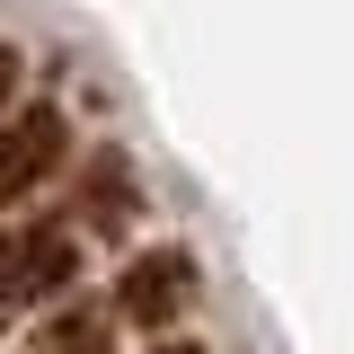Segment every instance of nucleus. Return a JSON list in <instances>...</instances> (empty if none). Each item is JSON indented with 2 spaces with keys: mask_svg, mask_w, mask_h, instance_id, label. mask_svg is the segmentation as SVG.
I'll return each mask as SVG.
<instances>
[{
  "mask_svg": "<svg viewBox=\"0 0 354 354\" xmlns=\"http://www.w3.org/2000/svg\"><path fill=\"white\" fill-rule=\"evenodd\" d=\"M88 274V239L62 213H9L0 221V319H44L53 301H71V283Z\"/></svg>",
  "mask_w": 354,
  "mask_h": 354,
  "instance_id": "nucleus-1",
  "label": "nucleus"
},
{
  "mask_svg": "<svg viewBox=\"0 0 354 354\" xmlns=\"http://www.w3.org/2000/svg\"><path fill=\"white\" fill-rule=\"evenodd\" d=\"M62 151H71V115L62 106L27 97L18 115H0V221L36 204V186L62 169Z\"/></svg>",
  "mask_w": 354,
  "mask_h": 354,
  "instance_id": "nucleus-2",
  "label": "nucleus"
},
{
  "mask_svg": "<svg viewBox=\"0 0 354 354\" xmlns=\"http://www.w3.org/2000/svg\"><path fill=\"white\" fill-rule=\"evenodd\" d=\"M186 301H195V257H186V248H142V257L124 266V292H115V310H124L133 328H151V337H160V328H169Z\"/></svg>",
  "mask_w": 354,
  "mask_h": 354,
  "instance_id": "nucleus-3",
  "label": "nucleus"
},
{
  "mask_svg": "<svg viewBox=\"0 0 354 354\" xmlns=\"http://www.w3.org/2000/svg\"><path fill=\"white\" fill-rule=\"evenodd\" d=\"M18 354H106V319H97V310L53 301V310L36 319V337H27Z\"/></svg>",
  "mask_w": 354,
  "mask_h": 354,
  "instance_id": "nucleus-4",
  "label": "nucleus"
},
{
  "mask_svg": "<svg viewBox=\"0 0 354 354\" xmlns=\"http://www.w3.org/2000/svg\"><path fill=\"white\" fill-rule=\"evenodd\" d=\"M97 177H106V186H80V230H88V239L133 221V177H124V160L106 151V160H97Z\"/></svg>",
  "mask_w": 354,
  "mask_h": 354,
  "instance_id": "nucleus-5",
  "label": "nucleus"
},
{
  "mask_svg": "<svg viewBox=\"0 0 354 354\" xmlns=\"http://www.w3.org/2000/svg\"><path fill=\"white\" fill-rule=\"evenodd\" d=\"M18 71H27V53L0 36V115H9V97H18Z\"/></svg>",
  "mask_w": 354,
  "mask_h": 354,
  "instance_id": "nucleus-6",
  "label": "nucleus"
},
{
  "mask_svg": "<svg viewBox=\"0 0 354 354\" xmlns=\"http://www.w3.org/2000/svg\"><path fill=\"white\" fill-rule=\"evenodd\" d=\"M151 354H204L195 337H151Z\"/></svg>",
  "mask_w": 354,
  "mask_h": 354,
  "instance_id": "nucleus-7",
  "label": "nucleus"
}]
</instances>
